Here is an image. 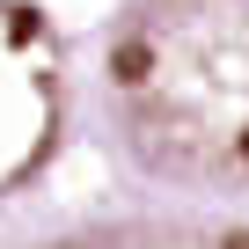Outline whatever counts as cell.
Returning a JSON list of instances; mask_svg holds the SVG:
<instances>
[{
    "label": "cell",
    "mask_w": 249,
    "mask_h": 249,
    "mask_svg": "<svg viewBox=\"0 0 249 249\" xmlns=\"http://www.w3.org/2000/svg\"><path fill=\"white\" fill-rule=\"evenodd\" d=\"M30 249H249V220H124V227H81Z\"/></svg>",
    "instance_id": "3"
},
{
    "label": "cell",
    "mask_w": 249,
    "mask_h": 249,
    "mask_svg": "<svg viewBox=\"0 0 249 249\" xmlns=\"http://www.w3.org/2000/svg\"><path fill=\"white\" fill-rule=\"evenodd\" d=\"M52 110H59V88H52V66H44L30 22L0 8V191L44 154Z\"/></svg>",
    "instance_id": "2"
},
{
    "label": "cell",
    "mask_w": 249,
    "mask_h": 249,
    "mask_svg": "<svg viewBox=\"0 0 249 249\" xmlns=\"http://www.w3.org/2000/svg\"><path fill=\"white\" fill-rule=\"evenodd\" d=\"M103 95L124 154L154 176L249 191V0H132Z\"/></svg>",
    "instance_id": "1"
}]
</instances>
